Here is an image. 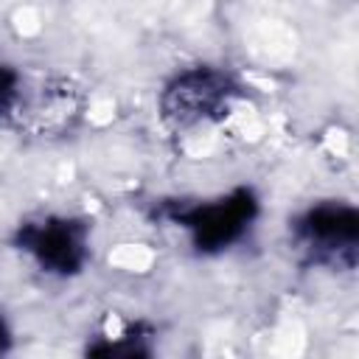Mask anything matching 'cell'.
I'll use <instances>...</instances> for the list:
<instances>
[{"instance_id": "cell-5", "label": "cell", "mask_w": 359, "mask_h": 359, "mask_svg": "<svg viewBox=\"0 0 359 359\" xmlns=\"http://www.w3.org/2000/svg\"><path fill=\"white\" fill-rule=\"evenodd\" d=\"M73 112H76V101H73V90L67 84H45V87H39L36 98L28 104V115L42 129L65 126Z\"/></svg>"}, {"instance_id": "cell-6", "label": "cell", "mask_w": 359, "mask_h": 359, "mask_svg": "<svg viewBox=\"0 0 359 359\" xmlns=\"http://www.w3.org/2000/svg\"><path fill=\"white\" fill-rule=\"evenodd\" d=\"M17 101V79L8 67L0 65V112L8 109Z\"/></svg>"}, {"instance_id": "cell-4", "label": "cell", "mask_w": 359, "mask_h": 359, "mask_svg": "<svg viewBox=\"0 0 359 359\" xmlns=\"http://www.w3.org/2000/svg\"><path fill=\"white\" fill-rule=\"evenodd\" d=\"M306 241L317 250H351L356 244L359 219L353 208L345 205H323L306 216L300 224Z\"/></svg>"}, {"instance_id": "cell-2", "label": "cell", "mask_w": 359, "mask_h": 359, "mask_svg": "<svg viewBox=\"0 0 359 359\" xmlns=\"http://www.w3.org/2000/svg\"><path fill=\"white\" fill-rule=\"evenodd\" d=\"M25 247L50 269L70 272L81 264L84 255V238L81 230H76L70 222H45L34 224L22 236Z\"/></svg>"}, {"instance_id": "cell-3", "label": "cell", "mask_w": 359, "mask_h": 359, "mask_svg": "<svg viewBox=\"0 0 359 359\" xmlns=\"http://www.w3.org/2000/svg\"><path fill=\"white\" fill-rule=\"evenodd\" d=\"M250 213H252L250 196L238 194V196H230V199H222V202L194 210L188 219V227H194L199 244L219 247L241 233V227L250 222Z\"/></svg>"}, {"instance_id": "cell-1", "label": "cell", "mask_w": 359, "mask_h": 359, "mask_svg": "<svg viewBox=\"0 0 359 359\" xmlns=\"http://www.w3.org/2000/svg\"><path fill=\"white\" fill-rule=\"evenodd\" d=\"M224 101V81L213 73L194 70L168 90L165 95V112L177 123H194L199 118H208L216 112V107Z\"/></svg>"}]
</instances>
